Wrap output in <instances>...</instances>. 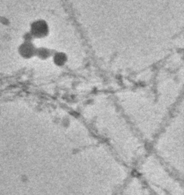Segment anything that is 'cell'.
I'll use <instances>...</instances> for the list:
<instances>
[{
    "mask_svg": "<svg viewBox=\"0 0 184 195\" xmlns=\"http://www.w3.org/2000/svg\"><path fill=\"white\" fill-rule=\"evenodd\" d=\"M34 33L35 34H42L44 33V28L42 24H36V25L33 28Z\"/></svg>",
    "mask_w": 184,
    "mask_h": 195,
    "instance_id": "obj_1",
    "label": "cell"
}]
</instances>
